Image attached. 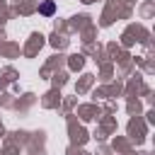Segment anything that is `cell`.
Wrapping results in <instances>:
<instances>
[{
	"instance_id": "cell-1",
	"label": "cell",
	"mask_w": 155,
	"mask_h": 155,
	"mask_svg": "<svg viewBox=\"0 0 155 155\" xmlns=\"http://www.w3.org/2000/svg\"><path fill=\"white\" fill-rule=\"evenodd\" d=\"M53 10H56L53 2H44V5H41V15H53Z\"/></svg>"
}]
</instances>
